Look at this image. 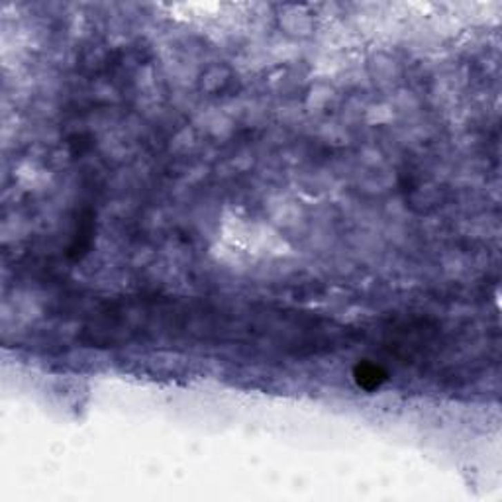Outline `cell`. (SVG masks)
I'll return each instance as SVG.
<instances>
[{"label": "cell", "instance_id": "1", "mask_svg": "<svg viewBox=\"0 0 502 502\" xmlns=\"http://www.w3.org/2000/svg\"><path fill=\"white\" fill-rule=\"evenodd\" d=\"M356 379L363 389H377L380 383L387 379V375H385V371L380 367H377V365L363 363V365H357Z\"/></svg>", "mask_w": 502, "mask_h": 502}]
</instances>
